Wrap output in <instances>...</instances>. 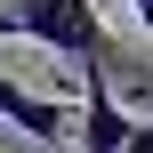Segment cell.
I'll use <instances>...</instances> for the list:
<instances>
[{
  "label": "cell",
  "instance_id": "obj_1",
  "mask_svg": "<svg viewBox=\"0 0 153 153\" xmlns=\"http://www.w3.org/2000/svg\"><path fill=\"white\" fill-rule=\"evenodd\" d=\"M0 32L48 48V56H65V65H81V73H113V65H121L97 0H0Z\"/></svg>",
  "mask_w": 153,
  "mask_h": 153
},
{
  "label": "cell",
  "instance_id": "obj_4",
  "mask_svg": "<svg viewBox=\"0 0 153 153\" xmlns=\"http://www.w3.org/2000/svg\"><path fill=\"white\" fill-rule=\"evenodd\" d=\"M129 16H137V24H145V32H153V0H129Z\"/></svg>",
  "mask_w": 153,
  "mask_h": 153
},
{
  "label": "cell",
  "instance_id": "obj_2",
  "mask_svg": "<svg viewBox=\"0 0 153 153\" xmlns=\"http://www.w3.org/2000/svg\"><path fill=\"white\" fill-rule=\"evenodd\" d=\"M137 129V113L113 97V73H81V105H73V137L81 153H121Z\"/></svg>",
  "mask_w": 153,
  "mask_h": 153
},
{
  "label": "cell",
  "instance_id": "obj_3",
  "mask_svg": "<svg viewBox=\"0 0 153 153\" xmlns=\"http://www.w3.org/2000/svg\"><path fill=\"white\" fill-rule=\"evenodd\" d=\"M0 121H8V129H24L32 145H56V137L73 129V105H65V97H40V89H24V81H8V73H0Z\"/></svg>",
  "mask_w": 153,
  "mask_h": 153
}]
</instances>
